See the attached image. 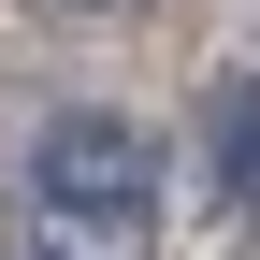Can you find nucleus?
<instances>
[{"label":"nucleus","instance_id":"4","mask_svg":"<svg viewBox=\"0 0 260 260\" xmlns=\"http://www.w3.org/2000/svg\"><path fill=\"white\" fill-rule=\"evenodd\" d=\"M73 15H130V0H73Z\"/></svg>","mask_w":260,"mask_h":260},{"label":"nucleus","instance_id":"3","mask_svg":"<svg viewBox=\"0 0 260 260\" xmlns=\"http://www.w3.org/2000/svg\"><path fill=\"white\" fill-rule=\"evenodd\" d=\"M15 260H102V246H73V232H58V246H15Z\"/></svg>","mask_w":260,"mask_h":260},{"label":"nucleus","instance_id":"2","mask_svg":"<svg viewBox=\"0 0 260 260\" xmlns=\"http://www.w3.org/2000/svg\"><path fill=\"white\" fill-rule=\"evenodd\" d=\"M203 174H217L232 217H260V73H232V87L203 102Z\"/></svg>","mask_w":260,"mask_h":260},{"label":"nucleus","instance_id":"1","mask_svg":"<svg viewBox=\"0 0 260 260\" xmlns=\"http://www.w3.org/2000/svg\"><path fill=\"white\" fill-rule=\"evenodd\" d=\"M29 203H44L73 246H145V232H159V203H174V159H159V130H145V116L73 102V116L29 130Z\"/></svg>","mask_w":260,"mask_h":260}]
</instances>
